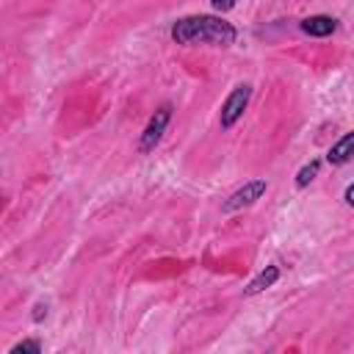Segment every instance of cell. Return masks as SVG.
<instances>
[{"label": "cell", "mask_w": 354, "mask_h": 354, "mask_svg": "<svg viewBox=\"0 0 354 354\" xmlns=\"http://www.w3.org/2000/svg\"><path fill=\"white\" fill-rule=\"evenodd\" d=\"M171 36L180 44H196V41H202V44L227 47V44H232L235 30H232L230 22H224L218 17H185V19H180L174 25Z\"/></svg>", "instance_id": "6da1fadb"}, {"label": "cell", "mask_w": 354, "mask_h": 354, "mask_svg": "<svg viewBox=\"0 0 354 354\" xmlns=\"http://www.w3.org/2000/svg\"><path fill=\"white\" fill-rule=\"evenodd\" d=\"M249 94H252L249 86H238V88L227 97V102H224V108H221V127H232V124L238 122V116L243 113V108H246V102H249Z\"/></svg>", "instance_id": "7a4b0ae2"}, {"label": "cell", "mask_w": 354, "mask_h": 354, "mask_svg": "<svg viewBox=\"0 0 354 354\" xmlns=\"http://www.w3.org/2000/svg\"><path fill=\"white\" fill-rule=\"evenodd\" d=\"M166 122H169V105H163V108L152 116V122H149V127H147V133H144V138H141V149H144V152H147V149H152V147L160 141Z\"/></svg>", "instance_id": "3957f363"}, {"label": "cell", "mask_w": 354, "mask_h": 354, "mask_svg": "<svg viewBox=\"0 0 354 354\" xmlns=\"http://www.w3.org/2000/svg\"><path fill=\"white\" fill-rule=\"evenodd\" d=\"M266 191V183L263 180H254V183H249V185H243L241 191H235L232 196H230V202H227V210H235V207H243V205H252L260 194Z\"/></svg>", "instance_id": "277c9868"}, {"label": "cell", "mask_w": 354, "mask_h": 354, "mask_svg": "<svg viewBox=\"0 0 354 354\" xmlns=\"http://www.w3.org/2000/svg\"><path fill=\"white\" fill-rule=\"evenodd\" d=\"M351 155H354V133H346V136L329 149L326 158H329V163H346Z\"/></svg>", "instance_id": "5b68a950"}, {"label": "cell", "mask_w": 354, "mask_h": 354, "mask_svg": "<svg viewBox=\"0 0 354 354\" xmlns=\"http://www.w3.org/2000/svg\"><path fill=\"white\" fill-rule=\"evenodd\" d=\"M301 30L310 36H329L335 30V19L332 17H310L301 22Z\"/></svg>", "instance_id": "8992f818"}, {"label": "cell", "mask_w": 354, "mask_h": 354, "mask_svg": "<svg viewBox=\"0 0 354 354\" xmlns=\"http://www.w3.org/2000/svg\"><path fill=\"white\" fill-rule=\"evenodd\" d=\"M277 277H279V268H277V266H268V268H266V271H263L257 279H252V282H249L246 293H249V296H252V293H260L263 288L274 285V282H277Z\"/></svg>", "instance_id": "52a82bcc"}, {"label": "cell", "mask_w": 354, "mask_h": 354, "mask_svg": "<svg viewBox=\"0 0 354 354\" xmlns=\"http://www.w3.org/2000/svg\"><path fill=\"white\" fill-rule=\"evenodd\" d=\"M315 171H318V163H310L307 169H301V171H299V185H307V183L313 180Z\"/></svg>", "instance_id": "ba28073f"}, {"label": "cell", "mask_w": 354, "mask_h": 354, "mask_svg": "<svg viewBox=\"0 0 354 354\" xmlns=\"http://www.w3.org/2000/svg\"><path fill=\"white\" fill-rule=\"evenodd\" d=\"M41 346L36 343V340H25V343H19V346H14V354H19V351H39Z\"/></svg>", "instance_id": "9c48e42d"}, {"label": "cell", "mask_w": 354, "mask_h": 354, "mask_svg": "<svg viewBox=\"0 0 354 354\" xmlns=\"http://www.w3.org/2000/svg\"><path fill=\"white\" fill-rule=\"evenodd\" d=\"M235 6V0H213V8H218V11H230Z\"/></svg>", "instance_id": "30bf717a"}, {"label": "cell", "mask_w": 354, "mask_h": 354, "mask_svg": "<svg viewBox=\"0 0 354 354\" xmlns=\"http://www.w3.org/2000/svg\"><path fill=\"white\" fill-rule=\"evenodd\" d=\"M346 202L354 205V185H348V191H346Z\"/></svg>", "instance_id": "8fae6325"}]
</instances>
